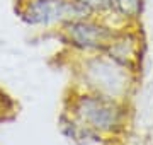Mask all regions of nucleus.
I'll list each match as a JSON object with an SVG mask.
<instances>
[{
	"label": "nucleus",
	"instance_id": "1",
	"mask_svg": "<svg viewBox=\"0 0 153 145\" xmlns=\"http://www.w3.org/2000/svg\"><path fill=\"white\" fill-rule=\"evenodd\" d=\"M76 109L90 126L99 130H112L119 121L117 108L104 97H83Z\"/></svg>",
	"mask_w": 153,
	"mask_h": 145
},
{
	"label": "nucleus",
	"instance_id": "2",
	"mask_svg": "<svg viewBox=\"0 0 153 145\" xmlns=\"http://www.w3.org/2000/svg\"><path fill=\"white\" fill-rule=\"evenodd\" d=\"M71 14H78V9L63 0H38V4L31 9L33 21L36 22L63 19V17H70Z\"/></svg>",
	"mask_w": 153,
	"mask_h": 145
},
{
	"label": "nucleus",
	"instance_id": "3",
	"mask_svg": "<svg viewBox=\"0 0 153 145\" xmlns=\"http://www.w3.org/2000/svg\"><path fill=\"white\" fill-rule=\"evenodd\" d=\"M71 38L80 46H102L107 41V31L94 24H73L70 28Z\"/></svg>",
	"mask_w": 153,
	"mask_h": 145
},
{
	"label": "nucleus",
	"instance_id": "4",
	"mask_svg": "<svg viewBox=\"0 0 153 145\" xmlns=\"http://www.w3.org/2000/svg\"><path fill=\"white\" fill-rule=\"evenodd\" d=\"M112 2L126 16H134L140 10V0H112Z\"/></svg>",
	"mask_w": 153,
	"mask_h": 145
},
{
	"label": "nucleus",
	"instance_id": "5",
	"mask_svg": "<svg viewBox=\"0 0 153 145\" xmlns=\"http://www.w3.org/2000/svg\"><path fill=\"white\" fill-rule=\"evenodd\" d=\"M78 2L87 7H104V5H107L109 0H78Z\"/></svg>",
	"mask_w": 153,
	"mask_h": 145
}]
</instances>
